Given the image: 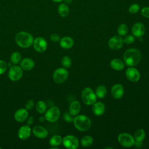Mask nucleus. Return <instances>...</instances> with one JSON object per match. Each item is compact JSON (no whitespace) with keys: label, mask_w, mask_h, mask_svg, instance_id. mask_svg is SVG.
Returning a JSON list of instances; mask_svg holds the SVG:
<instances>
[{"label":"nucleus","mask_w":149,"mask_h":149,"mask_svg":"<svg viewBox=\"0 0 149 149\" xmlns=\"http://www.w3.org/2000/svg\"><path fill=\"white\" fill-rule=\"evenodd\" d=\"M58 12L59 16L62 17H65L68 16L69 13V8L67 4L63 3H61L58 7Z\"/></svg>","instance_id":"obj_23"},{"label":"nucleus","mask_w":149,"mask_h":149,"mask_svg":"<svg viewBox=\"0 0 149 149\" xmlns=\"http://www.w3.org/2000/svg\"><path fill=\"white\" fill-rule=\"evenodd\" d=\"M23 76V69L17 65L12 66L8 72L9 79L13 81L19 80Z\"/></svg>","instance_id":"obj_9"},{"label":"nucleus","mask_w":149,"mask_h":149,"mask_svg":"<svg viewBox=\"0 0 149 149\" xmlns=\"http://www.w3.org/2000/svg\"><path fill=\"white\" fill-rule=\"evenodd\" d=\"M53 2H56V3H59L61 2L62 1H63V0H52Z\"/></svg>","instance_id":"obj_43"},{"label":"nucleus","mask_w":149,"mask_h":149,"mask_svg":"<svg viewBox=\"0 0 149 149\" xmlns=\"http://www.w3.org/2000/svg\"><path fill=\"white\" fill-rule=\"evenodd\" d=\"M123 44V40L120 36L112 37L108 41L109 47L113 50H118L122 48Z\"/></svg>","instance_id":"obj_10"},{"label":"nucleus","mask_w":149,"mask_h":149,"mask_svg":"<svg viewBox=\"0 0 149 149\" xmlns=\"http://www.w3.org/2000/svg\"><path fill=\"white\" fill-rule=\"evenodd\" d=\"M81 100L85 104L91 105L96 102L97 96L91 88L86 87L82 90Z\"/></svg>","instance_id":"obj_4"},{"label":"nucleus","mask_w":149,"mask_h":149,"mask_svg":"<svg viewBox=\"0 0 149 149\" xmlns=\"http://www.w3.org/2000/svg\"><path fill=\"white\" fill-rule=\"evenodd\" d=\"M50 38H51L52 41L55 42L59 41L60 39H61L60 38V36L58 34H56V33L52 34L51 35V36H50Z\"/></svg>","instance_id":"obj_38"},{"label":"nucleus","mask_w":149,"mask_h":149,"mask_svg":"<svg viewBox=\"0 0 149 149\" xmlns=\"http://www.w3.org/2000/svg\"><path fill=\"white\" fill-rule=\"evenodd\" d=\"M146 137V132L143 129H137L134 134V139L135 141H143Z\"/></svg>","instance_id":"obj_25"},{"label":"nucleus","mask_w":149,"mask_h":149,"mask_svg":"<svg viewBox=\"0 0 149 149\" xmlns=\"http://www.w3.org/2000/svg\"><path fill=\"white\" fill-rule=\"evenodd\" d=\"M35 65L34 61L29 58H26L23 59L20 62L21 68L26 71L31 70Z\"/></svg>","instance_id":"obj_18"},{"label":"nucleus","mask_w":149,"mask_h":149,"mask_svg":"<svg viewBox=\"0 0 149 149\" xmlns=\"http://www.w3.org/2000/svg\"><path fill=\"white\" fill-rule=\"evenodd\" d=\"M62 143V138L61 136L58 134L54 135L53 136H52L49 139V145L51 147H57L58 146H59Z\"/></svg>","instance_id":"obj_24"},{"label":"nucleus","mask_w":149,"mask_h":149,"mask_svg":"<svg viewBox=\"0 0 149 149\" xmlns=\"http://www.w3.org/2000/svg\"><path fill=\"white\" fill-rule=\"evenodd\" d=\"M93 112L97 116H101L105 112V105L101 102H95L93 106Z\"/></svg>","instance_id":"obj_20"},{"label":"nucleus","mask_w":149,"mask_h":149,"mask_svg":"<svg viewBox=\"0 0 149 149\" xmlns=\"http://www.w3.org/2000/svg\"><path fill=\"white\" fill-rule=\"evenodd\" d=\"M59 44L60 46L63 49H69L73 47L74 44V41L71 37L69 36H65L60 39Z\"/></svg>","instance_id":"obj_19"},{"label":"nucleus","mask_w":149,"mask_h":149,"mask_svg":"<svg viewBox=\"0 0 149 149\" xmlns=\"http://www.w3.org/2000/svg\"><path fill=\"white\" fill-rule=\"evenodd\" d=\"M0 149H1V147H0Z\"/></svg>","instance_id":"obj_44"},{"label":"nucleus","mask_w":149,"mask_h":149,"mask_svg":"<svg viewBox=\"0 0 149 149\" xmlns=\"http://www.w3.org/2000/svg\"><path fill=\"white\" fill-rule=\"evenodd\" d=\"M10 61L11 62L14 64L16 65L18 64L20 61L22 59L21 54L18 52H13L11 55H10Z\"/></svg>","instance_id":"obj_29"},{"label":"nucleus","mask_w":149,"mask_h":149,"mask_svg":"<svg viewBox=\"0 0 149 149\" xmlns=\"http://www.w3.org/2000/svg\"><path fill=\"white\" fill-rule=\"evenodd\" d=\"M93 143V139L91 136L87 135L83 137L81 139L80 143L83 147H87L92 145Z\"/></svg>","instance_id":"obj_27"},{"label":"nucleus","mask_w":149,"mask_h":149,"mask_svg":"<svg viewBox=\"0 0 149 149\" xmlns=\"http://www.w3.org/2000/svg\"><path fill=\"white\" fill-rule=\"evenodd\" d=\"M132 33L133 35L136 37H142L146 31L144 25L140 22H136L132 27Z\"/></svg>","instance_id":"obj_13"},{"label":"nucleus","mask_w":149,"mask_h":149,"mask_svg":"<svg viewBox=\"0 0 149 149\" xmlns=\"http://www.w3.org/2000/svg\"><path fill=\"white\" fill-rule=\"evenodd\" d=\"M107 91V88L104 86L100 85L97 87L95 90V95L97 97L100 98H103L105 97Z\"/></svg>","instance_id":"obj_26"},{"label":"nucleus","mask_w":149,"mask_h":149,"mask_svg":"<svg viewBox=\"0 0 149 149\" xmlns=\"http://www.w3.org/2000/svg\"><path fill=\"white\" fill-rule=\"evenodd\" d=\"M36 108L37 111L41 113H44L46 111H47V106L46 103L43 101H39L37 102V103L36 105Z\"/></svg>","instance_id":"obj_28"},{"label":"nucleus","mask_w":149,"mask_h":149,"mask_svg":"<svg viewBox=\"0 0 149 149\" xmlns=\"http://www.w3.org/2000/svg\"><path fill=\"white\" fill-rule=\"evenodd\" d=\"M32 131L33 134L39 139H45L48 136V131L47 129L40 125L35 126L33 128Z\"/></svg>","instance_id":"obj_15"},{"label":"nucleus","mask_w":149,"mask_h":149,"mask_svg":"<svg viewBox=\"0 0 149 149\" xmlns=\"http://www.w3.org/2000/svg\"><path fill=\"white\" fill-rule=\"evenodd\" d=\"M123 42L127 44H130L134 42L135 41V37L133 35H127L124 37Z\"/></svg>","instance_id":"obj_33"},{"label":"nucleus","mask_w":149,"mask_h":149,"mask_svg":"<svg viewBox=\"0 0 149 149\" xmlns=\"http://www.w3.org/2000/svg\"><path fill=\"white\" fill-rule=\"evenodd\" d=\"M141 14L146 18H149V6H144L141 9Z\"/></svg>","instance_id":"obj_36"},{"label":"nucleus","mask_w":149,"mask_h":149,"mask_svg":"<svg viewBox=\"0 0 149 149\" xmlns=\"http://www.w3.org/2000/svg\"><path fill=\"white\" fill-rule=\"evenodd\" d=\"M69 75L68 71L65 68L56 69L53 73L54 81L57 84H61L66 81Z\"/></svg>","instance_id":"obj_6"},{"label":"nucleus","mask_w":149,"mask_h":149,"mask_svg":"<svg viewBox=\"0 0 149 149\" xmlns=\"http://www.w3.org/2000/svg\"><path fill=\"white\" fill-rule=\"evenodd\" d=\"M61 64L63 68L67 69L70 67L72 65V59L68 56H64L61 59Z\"/></svg>","instance_id":"obj_31"},{"label":"nucleus","mask_w":149,"mask_h":149,"mask_svg":"<svg viewBox=\"0 0 149 149\" xmlns=\"http://www.w3.org/2000/svg\"><path fill=\"white\" fill-rule=\"evenodd\" d=\"M118 141L122 146L126 148L134 146L135 141L134 137L127 133H120L118 136Z\"/></svg>","instance_id":"obj_5"},{"label":"nucleus","mask_w":149,"mask_h":149,"mask_svg":"<svg viewBox=\"0 0 149 149\" xmlns=\"http://www.w3.org/2000/svg\"><path fill=\"white\" fill-rule=\"evenodd\" d=\"M123 58L126 65L134 66L140 62L141 59V55L138 49L130 48L125 52Z\"/></svg>","instance_id":"obj_1"},{"label":"nucleus","mask_w":149,"mask_h":149,"mask_svg":"<svg viewBox=\"0 0 149 149\" xmlns=\"http://www.w3.org/2000/svg\"><path fill=\"white\" fill-rule=\"evenodd\" d=\"M73 124L75 128L81 132L88 130L91 125L90 118L84 115H79L75 116L73 119Z\"/></svg>","instance_id":"obj_3"},{"label":"nucleus","mask_w":149,"mask_h":149,"mask_svg":"<svg viewBox=\"0 0 149 149\" xmlns=\"http://www.w3.org/2000/svg\"><path fill=\"white\" fill-rule=\"evenodd\" d=\"M128 32V26L125 24L122 23L119 24L117 28V33L120 36H125Z\"/></svg>","instance_id":"obj_30"},{"label":"nucleus","mask_w":149,"mask_h":149,"mask_svg":"<svg viewBox=\"0 0 149 149\" xmlns=\"http://www.w3.org/2000/svg\"><path fill=\"white\" fill-rule=\"evenodd\" d=\"M110 66L111 67L117 71L122 70L125 67V63L123 62L118 58H115L111 60L110 62Z\"/></svg>","instance_id":"obj_22"},{"label":"nucleus","mask_w":149,"mask_h":149,"mask_svg":"<svg viewBox=\"0 0 149 149\" xmlns=\"http://www.w3.org/2000/svg\"><path fill=\"white\" fill-rule=\"evenodd\" d=\"M62 143L66 148L76 149L79 146V140L75 136L68 135L62 139Z\"/></svg>","instance_id":"obj_8"},{"label":"nucleus","mask_w":149,"mask_h":149,"mask_svg":"<svg viewBox=\"0 0 149 149\" xmlns=\"http://www.w3.org/2000/svg\"><path fill=\"white\" fill-rule=\"evenodd\" d=\"M34 102L32 100H28L25 105V107L27 110L31 109L34 107Z\"/></svg>","instance_id":"obj_37"},{"label":"nucleus","mask_w":149,"mask_h":149,"mask_svg":"<svg viewBox=\"0 0 149 149\" xmlns=\"http://www.w3.org/2000/svg\"><path fill=\"white\" fill-rule=\"evenodd\" d=\"M111 94L115 99H120L124 94V88L120 84L113 85L111 88Z\"/></svg>","instance_id":"obj_16"},{"label":"nucleus","mask_w":149,"mask_h":149,"mask_svg":"<svg viewBox=\"0 0 149 149\" xmlns=\"http://www.w3.org/2000/svg\"><path fill=\"white\" fill-rule=\"evenodd\" d=\"M33 45L36 51L38 52H43L47 49V42L44 38L38 37L34 40Z\"/></svg>","instance_id":"obj_11"},{"label":"nucleus","mask_w":149,"mask_h":149,"mask_svg":"<svg viewBox=\"0 0 149 149\" xmlns=\"http://www.w3.org/2000/svg\"><path fill=\"white\" fill-rule=\"evenodd\" d=\"M29 116V113L27 112V110L25 108H20L17 109L15 114H14V118L15 120L18 122H23L27 119Z\"/></svg>","instance_id":"obj_17"},{"label":"nucleus","mask_w":149,"mask_h":149,"mask_svg":"<svg viewBox=\"0 0 149 149\" xmlns=\"http://www.w3.org/2000/svg\"><path fill=\"white\" fill-rule=\"evenodd\" d=\"M33 36L26 31H19L15 36V41L21 48H27L30 47L33 43Z\"/></svg>","instance_id":"obj_2"},{"label":"nucleus","mask_w":149,"mask_h":149,"mask_svg":"<svg viewBox=\"0 0 149 149\" xmlns=\"http://www.w3.org/2000/svg\"><path fill=\"white\" fill-rule=\"evenodd\" d=\"M134 146L137 148H140L142 147L143 146V141H134Z\"/></svg>","instance_id":"obj_40"},{"label":"nucleus","mask_w":149,"mask_h":149,"mask_svg":"<svg viewBox=\"0 0 149 149\" xmlns=\"http://www.w3.org/2000/svg\"><path fill=\"white\" fill-rule=\"evenodd\" d=\"M125 74L127 79L132 82H136L139 81L140 77V74L139 70L133 66H130L126 69Z\"/></svg>","instance_id":"obj_12"},{"label":"nucleus","mask_w":149,"mask_h":149,"mask_svg":"<svg viewBox=\"0 0 149 149\" xmlns=\"http://www.w3.org/2000/svg\"><path fill=\"white\" fill-rule=\"evenodd\" d=\"M31 129L29 125H23L18 130L17 136L21 140H26L31 135Z\"/></svg>","instance_id":"obj_14"},{"label":"nucleus","mask_w":149,"mask_h":149,"mask_svg":"<svg viewBox=\"0 0 149 149\" xmlns=\"http://www.w3.org/2000/svg\"><path fill=\"white\" fill-rule=\"evenodd\" d=\"M63 1L65 3H66L67 5H69L72 2L73 0H63Z\"/></svg>","instance_id":"obj_41"},{"label":"nucleus","mask_w":149,"mask_h":149,"mask_svg":"<svg viewBox=\"0 0 149 149\" xmlns=\"http://www.w3.org/2000/svg\"><path fill=\"white\" fill-rule=\"evenodd\" d=\"M80 109H81V105L80 102L77 101H73L70 103L69 105V112L73 116H75L79 113Z\"/></svg>","instance_id":"obj_21"},{"label":"nucleus","mask_w":149,"mask_h":149,"mask_svg":"<svg viewBox=\"0 0 149 149\" xmlns=\"http://www.w3.org/2000/svg\"><path fill=\"white\" fill-rule=\"evenodd\" d=\"M7 69V63L3 60H0V75L5 73Z\"/></svg>","instance_id":"obj_35"},{"label":"nucleus","mask_w":149,"mask_h":149,"mask_svg":"<svg viewBox=\"0 0 149 149\" xmlns=\"http://www.w3.org/2000/svg\"><path fill=\"white\" fill-rule=\"evenodd\" d=\"M61 112L60 109L57 107H52L46 111L45 112L44 117L45 120L49 122L54 123L58 120L60 117Z\"/></svg>","instance_id":"obj_7"},{"label":"nucleus","mask_w":149,"mask_h":149,"mask_svg":"<svg viewBox=\"0 0 149 149\" xmlns=\"http://www.w3.org/2000/svg\"><path fill=\"white\" fill-rule=\"evenodd\" d=\"M27 120V123L28 125H30L33 123L34 121V118L33 116H29V118H27V119H26Z\"/></svg>","instance_id":"obj_39"},{"label":"nucleus","mask_w":149,"mask_h":149,"mask_svg":"<svg viewBox=\"0 0 149 149\" xmlns=\"http://www.w3.org/2000/svg\"><path fill=\"white\" fill-rule=\"evenodd\" d=\"M140 10V6L139 5V4L137 3H134L132 4L128 9L129 12L131 14H136L137 12H139Z\"/></svg>","instance_id":"obj_32"},{"label":"nucleus","mask_w":149,"mask_h":149,"mask_svg":"<svg viewBox=\"0 0 149 149\" xmlns=\"http://www.w3.org/2000/svg\"><path fill=\"white\" fill-rule=\"evenodd\" d=\"M63 119L64 120L67 122H72L73 121L74 118L73 117V115L69 112H66L63 114Z\"/></svg>","instance_id":"obj_34"},{"label":"nucleus","mask_w":149,"mask_h":149,"mask_svg":"<svg viewBox=\"0 0 149 149\" xmlns=\"http://www.w3.org/2000/svg\"><path fill=\"white\" fill-rule=\"evenodd\" d=\"M45 120V118L44 116H41L39 118V121L40 122H43Z\"/></svg>","instance_id":"obj_42"}]
</instances>
